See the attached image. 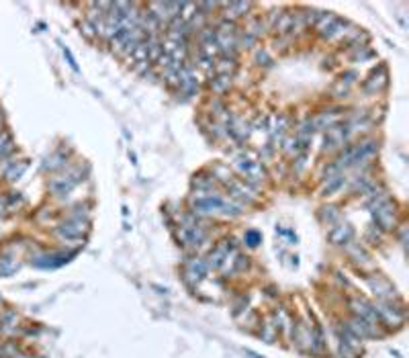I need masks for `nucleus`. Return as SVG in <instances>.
<instances>
[{
    "instance_id": "9b49d317",
    "label": "nucleus",
    "mask_w": 409,
    "mask_h": 358,
    "mask_svg": "<svg viewBox=\"0 0 409 358\" xmlns=\"http://www.w3.org/2000/svg\"><path fill=\"white\" fill-rule=\"evenodd\" d=\"M82 33H84L88 39H94V35H96V33H94V27H92L90 23H88V21H84V23H82Z\"/></svg>"
},
{
    "instance_id": "0eeeda50",
    "label": "nucleus",
    "mask_w": 409,
    "mask_h": 358,
    "mask_svg": "<svg viewBox=\"0 0 409 358\" xmlns=\"http://www.w3.org/2000/svg\"><path fill=\"white\" fill-rule=\"evenodd\" d=\"M229 84H231V78H229V76H217V78H213V80L209 82V86H211V90H213V92H217V94L225 92L227 88H229Z\"/></svg>"
},
{
    "instance_id": "1a4fd4ad",
    "label": "nucleus",
    "mask_w": 409,
    "mask_h": 358,
    "mask_svg": "<svg viewBox=\"0 0 409 358\" xmlns=\"http://www.w3.org/2000/svg\"><path fill=\"white\" fill-rule=\"evenodd\" d=\"M256 41H258V39H256L254 35H250V33H246V31H244L242 35L237 37V47H242V49H250V47H254V45H256Z\"/></svg>"
},
{
    "instance_id": "f03ea898",
    "label": "nucleus",
    "mask_w": 409,
    "mask_h": 358,
    "mask_svg": "<svg viewBox=\"0 0 409 358\" xmlns=\"http://www.w3.org/2000/svg\"><path fill=\"white\" fill-rule=\"evenodd\" d=\"M376 223L383 227V230H391L395 223V207L391 203H385L383 207L376 209Z\"/></svg>"
},
{
    "instance_id": "423d86ee",
    "label": "nucleus",
    "mask_w": 409,
    "mask_h": 358,
    "mask_svg": "<svg viewBox=\"0 0 409 358\" xmlns=\"http://www.w3.org/2000/svg\"><path fill=\"white\" fill-rule=\"evenodd\" d=\"M387 80V72H385V68H378V72L374 70V72L371 74V78H368V82H366V88L368 90H376L378 86H383Z\"/></svg>"
},
{
    "instance_id": "20e7f679",
    "label": "nucleus",
    "mask_w": 409,
    "mask_h": 358,
    "mask_svg": "<svg viewBox=\"0 0 409 358\" xmlns=\"http://www.w3.org/2000/svg\"><path fill=\"white\" fill-rule=\"evenodd\" d=\"M235 68H237L235 57H227V55H223V57L215 64V72H217L219 76H229V78H231L233 72H235Z\"/></svg>"
},
{
    "instance_id": "f8f14e48",
    "label": "nucleus",
    "mask_w": 409,
    "mask_h": 358,
    "mask_svg": "<svg viewBox=\"0 0 409 358\" xmlns=\"http://www.w3.org/2000/svg\"><path fill=\"white\" fill-rule=\"evenodd\" d=\"M246 237H248V240H250V242H252V246H256V242H258V233H254V232H250V233H248V235H246Z\"/></svg>"
},
{
    "instance_id": "9d476101",
    "label": "nucleus",
    "mask_w": 409,
    "mask_h": 358,
    "mask_svg": "<svg viewBox=\"0 0 409 358\" xmlns=\"http://www.w3.org/2000/svg\"><path fill=\"white\" fill-rule=\"evenodd\" d=\"M256 62L260 64V66H270L272 64V57H270V54H268L266 49H258V52H256Z\"/></svg>"
},
{
    "instance_id": "7ed1b4c3",
    "label": "nucleus",
    "mask_w": 409,
    "mask_h": 358,
    "mask_svg": "<svg viewBox=\"0 0 409 358\" xmlns=\"http://www.w3.org/2000/svg\"><path fill=\"white\" fill-rule=\"evenodd\" d=\"M338 21H340V18H338L336 15H332V13H321V15H319V18H317V23H315L317 33L323 35V37H330L332 31H334V27L338 25Z\"/></svg>"
},
{
    "instance_id": "39448f33",
    "label": "nucleus",
    "mask_w": 409,
    "mask_h": 358,
    "mask_svg": "<svg viewBox=\"0 0 409 358\" xmlns=\"http://www.w3.org/2000/svg\"><path fill=\"white\" fill-rule=\"evenodd\" d=\"M350 237H352V230L348 225H338L330 232V240L334 244H344V242L350 240Z\"/></svg>"
},
{
    "instance_id": "6e6552de",
    "label": "nucleus",
    "mask_w": 409,
    "mask_h": 358,
    "mask_svg": "<svg viewBox=\"0 0 409 358\" xmlns=\"http://www.w3.org/2000/svg\"><path fill=\"white\" fill-rule=\"evenodd\" d=\"M344 182H346V176L344 174H338L334 178H327V184L323 188V195H332L336 191H340V188L344 186Z\"/></svg>"
},
{
    "instance_id": "f257e3e1",
    "label": "nucleus",
    "mask_w": 409,
    "mask_h": 358,
    "mask_svg": "<svg viewBox=\"0 0 409 358\" xmlns=\"http://www.w3.org/2000/svg\"><path fill=\"white\" fill-rule=\"evenodd\" d=\"M229 191H231V197L237 198V201H244V203H252L258 198L256 191L250 186V184H246V182H239V180H231L229 182Z\"/></svg>"
}]
</instances>
